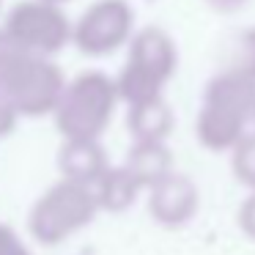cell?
<instances>
[{"mask_svg": "<svg viewBox=\"0 0 255 255\" xmlns=\"http://www.w3.org/2000/svg\"><path fill=\"white\" fill-rule=\"evenodd\" d=\"M0 88L17 107L19 118H39L52 116L66 88V77L52 58L25 55L14 50V55L0 72Z\"/></svg>", "mask_w": 255, "mask_h": 255, "instance_id": "3957f363", "label": "cell"}, {"mask_svg": "<svg viewBox=\"0 0 255 255\" xmlns=\"http://www.w3.org/2000/svg\"><path fill=\"white\" fill-rule=\"evenodd\" d=\"M214 11H222V14H231V11H239V8L247 3V0H206Z\"/></svg>", "mask_w": 255, "mask_h": 255, "instance_id": "ac0fdd59", "label": "cell"}, {"mask_svg": "<svg viewBox=\"0 0 255 255\" xmlns=\"http://www.w3.org/2000/svg\"><path fill=\"white\" fill-rule=\"evenodd\" d=\"M14 55V47L8 44V39L3 36V30H0V72H3V66L8 63V58Z\"/></svg>", "mask_w": 255, "mask_h": 255, "instance_id": "d6986e66", "label": "cell"}, {"mask_svg": "<svg viewBox=\"0 0 255 255\" xmlns=\"http://www.w3.org/2000/svg\"><path fill=\"white\" fill-rule=\"evenodd\" d=\"M247 116L228 105H220V102L203 99V107H200L198 118H195V137L200 140V145L209 151H231L239 140L247 132Z\"/></svg>", "mask_w": 255, "mask_h": 255, "instance_id": "ba28073f", "label": "cell"}, {"mask_svg": "<svg viewBox=\"0 0 255 255\" xmlns=\"http://www.w3.org/2000/svg\"><path fill=\"white\" fill-rule=\"evenodd\" d=\"M118 105L116 83L105 72H83L69 80L52 118L63 137H102Z\"/></svg>", "mask_w": 255, "mask_h": 255, "instance_id": "6da1fadb", "label": "cell"}, {"mask_svg": "<svg viewBox=\"0 0 255 255\" xmlns=\"http://www.w3.org/2000/svg\"><path fill=\"white\" fill-rule=\"evenodd\" d=\"M145 192H148L151 217L162 228H184L200 209L198 184L178 170H170L165 178L151 184Z\"/></svg>", "mask_w": 255, "mask_h": 255, "instance_id": "8992f818", "label": "cell"}, {"mask_svg": "<svg viewBox=\"0 0 255 255\" xmlns=\"http://www.w3.org/2000/svg\"><path fill=\"white\" fill-rule=\"evenodd\" d=\"M228 154H231L233 176H236L244 187L255 189V132H244V137L239 140Z\"/></svg>", "mask_w": 255, "mask_h": 255, "instance_id": "5bb4252c", "label": "cell"}, {"mask_svg": "<svg viewBox=\"0 0 255 255\" xmlns=\"http://www.w3.org/2000/svg\"><path fill=\"white\" fill-rule=\"evenodd\" d=\"M247 124H255V96L250 102V110H247Z\"/></svg>", "mask_w": 255, "mask_h": 255, "instance_id": "ffe728a7", "label": "cell"}, {"mask_svg": "<svg viewBox=\"0 0 255 255\" xmlns=\"http://www.w3.org/2000/svg\"><path fill=\"white\" fill-rule=\"evenodd\" d=\"M134 33V8L127 0H96L72 22V44L83 55L105 58L129 44Z\"/></svg>", "mask_w": 255, "mask_h": 255, "instance_id": "5b68a950", "label": "cell"}, {"mask_svg": "<svg viewBox=\"0 0 255 255\" xmlns=\"http://www.w3.org/2000/svg\"><path fill=\"white\" fill-rule=\"evenodd\" d=\"M99 211L94 198V189L88 184H77L61 178L55 181L47 192L39 195L28 214V228L30 236L39 244L55 247V244L66 242L85 225H91Z\"/></svg>", "mask_w": 255, "mask_h": 255, "instance_id": "7a4b0ae2", "label": "cell"}, {"mask_svg": "<svg viewBox=\"0 0 255 255\" xmlns=\"http://www.w3.org/2000/svg\"><path fill=\"white\" fill-rule=\"evenodd\" d=\"M3 36L17 52L52 58L72 44V19L63 6L47 0H22L6 14L0 25Z\"/></svg>", "mask_w": 255, "mask_h": 255, "instance_id": "277c9868", "label": "cell"}, {"mask_svg": "<svg viewBox=\"0 0 255 255\" xmlns=\"http://www.w3.org/2000/svg\"><path fill=\"white\" fill-rule=\"evenodd\" d=\"M253 96H255V80L244 77V74L233 72V69H225V72L217 74V77L206 85L203 99L220 102V105H228V107H233V110L247 116Z\"/></svg>", "mask_w": 255, "mask_h": 255, "instance_id": "4fadbf2b", "label": "cell"}, {"mask_svg": "<svg viewBox=\"0 0 255 255\" xmlns=\"http://www.w3.org/2000/svg\"><path fill=\"white\" fill-rule=\"evenodd\" d=\"M173 124H176V118H173V110L165 102V96L129 105L127 127L134 140H167L173 132Z\"/></svg>", "mask_w": 255, "mask_h": 255, "instance_id": "7c38bea8", "label": "cell"}, {"mask_svg": "<svg viewBox=\"0 0 255 255\" xmlns=\"http://www.w3.org/2000/svg\"><path fill=\"white\" fill-rule=\"evenodd\" d=\"M228 69L255 80V28L242 30V36L233 44V55H231V66Z\"/></svg>", "mask_w": 255, "mask_h": 255, "instance_id": "9a60e30c", "label": "cell"}, {"mask_svg": "<svg viewBox=\"0 0 255 255\" xmlns=\"http://www.w3.org/2000/svg\"><path fill=\"white\" fill-rule=\"evenodd\" d=\"M124 167L137 178L140 187L148 189L173 170V154L167 148V140H134L124 159Z\"/></svg>", "mask_w": 255, "mask_h": 255, "instance_id": "30bf717a", "label": "cell"}, {"mask_svg": "<svg viewBox=\"0 0 255 255\" xmlns=\"http://www.w3.org/2000/svg\"><path fill=\"white\" fill-rule=\"evenodd\" d=\"M105 167H107V156L99 137H63V145L58 151L61 178L91 187L105 173Z\"/></svg>", "mask_w": 255, "mask_h": 255, "instance_id": "9c48e42d", "label": "cell"}, {"mask_svg": "<svg viewBox=\"0 0 255 255\" xmlns=\"http://www.w3.org/2000/svg\"><path fill=\"white\" fill-rule=\"evenodd\" d=\"M47 3H58V6H63V3H69V0H47Z\"/></svg>", "mask_w": 255, "mask_h": 255, "instance_id": "44dd1931", "label": "cell"}, {"mask_svg": "<svg viewBox=\"0 0 255 255\" xmlns=\"http://www.w3.org/2000/svg\"><path fill=\"white\" fill-rule=\"evenodd\" d=\"M236 220H239V228H242L244 236L255 242V189L242 200V206L236 211Z\"/></svg>", "mask_w": 255, "mask_h": 255, "instance_id": "e0dca14e", "label": "cell"}, {"mask_svg": "<svg viewBox=\"0 0 255 255\" xmlns=\"http://www.w3.org/2000/svg\"><path fill=\"white\" fill-rule=\"evenodd\" d=\"M129 55L127 63L148 72L162 85L170 83V77L178 69V47L173 36L162 28H140L129 39Z\"/></svg>", "mask_w": 255, "mask_h": 255, "instance_id": "52a82bcc", "label": "cell"}, {"mask_svg": "<svg viewBox=\"0 0 255 255\" xmlns=\"http://www.w3.org/2000/svg\"><path fill=\"white\" fill-rule=\"evenodd\" d=\"M91 189H94V198H96L99 211H113V214L127 211L129 206H134L137 195L143 192L140 181L124 165H116V167L107 165L105 173L91 184Z\"/></svg>", "mask_w": 255, "mask_h": 255, "instance_id": "8fae6325", "label": "cell"}, {"mask_svg": "<svg viewBox=\"0 0 255 255\" xmlns=\"http://www.w3.org/2000/svg\"><path fill=\"white\" fill-rule=\"evenodd\" d=\"M0 6H3V0H0Z\"/></svg>", "mask_w": 255, "mask_h": 255, "instance_id": "7402d4cb", "label": "cell"}, {"mask_svg": "<svg viewBox=\"0 0 255 255\" xmlns=\"http://www.w3.org/2000/svg\"><path fill=\"white\" fill-rule=\"evenodd\" d=\"M0 255H33V253L11 225L0 222Z\"/></svg>", "mask_w": 255, "mask_h": 255, "instance_id": "2e32d148", "label": "cell"}]
</instances>
